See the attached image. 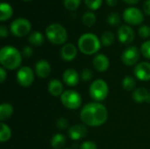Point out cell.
I'll return each mask as SVG.
<instances>
[{
    "instance_id": "cell-1",
    "label": "cell",
    "mask_w": 150,
    "mask_h": 149,
    "mask_svg": "<svg viewBox=\"0 0 150 149\" xmlns=\"http://www.w3.org/2000/svg\"><path fill=\"white\" fill-rule=\"evenodd\" d=\"M108 118V112L105 106L98 102L85 105L81 112L80 119L84 125L89 126H99L104 125Z\"/></svg>"
},
{
    "instance_id": "cell-37",
    "label": "cell",
    "mask_w": 150,
    "mask_h": 149,
    "mask_svg": "<svg viewBox=\"0 0 150 149\" xmlns=\"http://www.w3.org/2000/svg\"><path fill=\"white\" fill-rule=\"evenodd\" d=\"M8 35H9V32H8L7 27L5 25H2L0 26V36L2 38H6V37H8Z\"/></svg>"
},
{
    "instance_id": "cell-25",
    "label": "cell",
    "mask_w": 150,
    "mask_h": 149,
    "mask_svg": "<svg viewBox=\"0 0 150 149\" xmlns=\"http://www.w3.org/2000/svg\"><path fill=\"white\" fill-rule=\"evenodd\" d=\"M97 21V17L93 11H87L82 17V22L87 27H91L95 25Z\"/></svg>"
},
{
    "instance_id": "cell-34",
    "label": "cell",
    "mask_w": 150,
    "mask_h": 149,
    "mask_svg": "<svg viewBox=\"0 0 150 149\" xmlns=\"http://www.w3.org/2000/svg\"><path fill=\"white\" fill-rule=\"evenodd\" d=\"M56 126L60 130H65V129H67V127L69 126L68 120L65 118H60V119H58L57 121H56Z\"/></svg>"
},
{
    "instance_id": "cell-5",
    "label": "cell",
    "mask_w": 150,
    "mask_h": 149,
    "mask_svg": "<svg viewBox=\"0 0 150 149\" xmlns=\"http://www.w3.org/2000/svg\"><path fill=\"white\" fill-rule=\"evenodd\" d=\"M108 92V85L106 82L102 79H97L93 81L89 88V93L91 97L98 103L104 101L107 97Z\"/></svg>"
},
{
    "instance_id": "cell-9",
    "label": "cell",
    "mask_w": 150,
    "mask_h": 149,
    "mask_svg": "<svg viewBox=\"0 0 150 149\" xmlns=\"http://www.w3.org/2000/svg\"><path fill=\"white\" fill-rule=\"evenodd\" d=\"M34 80V73L33 69L29 67H21L17 72V81L18 83L24 88H27L32 85Z\"/></svg>"
},
{
    "instance_id": "cell-42",
    "label": "cell",
    "mask_w": 150,
    "mask_h": 149,
    "mask_svg": "<svg viewBox=\"0 0 150 149\" xmlns=\"http://www.w3.org/2000/svg\"><path fill=\"white\" fill-rule=\"evenodd\" d=\"M149 102L150 103V95H149Z\"/></svg>"
},
{
    "instance_id": "cell-43",
    "label": "cell",
    "mask_w": 150,
    "mask_h": 149,
    "mask_svg": "<svg viewBox=\"0 0 150 149\" xmlns=\"http://www.w3.org/2000/svg\"><path fill=\"white\" fill-rule=\"evenodd\" d=\"M24 1H31V0H24Z\"/></svg>"
},
{
    "instance_id": "cell-24",
    "label": "cell",
    "mask_w": 150,
    "mask_h": 149,
    "mask_svg": "<svg viewBox=\"0 0 150 149\" xmlns=\"http://www.w3.org/2000/svg\"><path fill=\"white\" fill-rule=\"evenodd\" d=\"M11 131L10 127L4 122H1V124H0V141L2 143L6 142L7 141H9L11 139Z\"/></svg>"
},
{
    "instance_id": "cell-26",
    "label": "cell",
    "mask_w": 150,
    "mask_h": 149,
    "mask_svg": "<svg viewBox=\"0 0 150 149\" xmlns=\"http://www.w3.org/2000/svg\"><path fill=\"white\" fill-rule=\"evenodd\" d=\"M114 40H115V36L111 31L104 32L101 35V38H100L101 44L104 47H110L114 42Z\"/></svg>"
},
{
    "instance_id": "cell-15",
    "label": "cell",
    "mask_w": 150,
    "mask_h": 149,
    "mask_svg": "<svg viewBox=\"0 0 150 149\" xmlns=\"http://www.w3.org/2000/svg\"><path fill=\"white\" fill-rule=\"evenodd\" d=\"M92 63H93L95 69L98 72H101V73L105 72L110 66V61H109L108 57L103 54H97L93 58Z\"/></svg>"
},
{
    "instance_id": "cell-7",
    "label": "cell",
    "mask_w": 150,
    "mask_h": 149,
    "mask_svg": "<svg viewBox=\"0 0 150 149\" xmlns=\"http://www.w3.org/2000/svg\"><path fill=\"white\" fill-rule=\"evenodd\" d=\"M60 98L63 106L69 110H76L82 105V97L76 90H66L62 93Z\"/></svg>"
},
{
    "instance_id": "cell-18",
    "label": "cell",
    "mask_w": 150,
    "mask_h": 149,
    "mask_svg": "<svg viewBox=\"0 0 150 149\" xmlns=\"http://www.w3.org/2000/svg\"><path fill=\"white\" fill-rule=\"evenodd\" d=\"M48 92L54 97H61L63 93V85L58 79H52L48 83Z\"/></svg>"
},
{
    "instance_id": "cell-22",
    "label": "cell",
    "mask_w": 150,
    "mask_h": 149,
    "mask_svg": "<svg viewBox=\"0 0 150 149\" xmlns=\"http://www.w3.org/2000/svg\"><path fill=\"white\" fill-rule=\"evenodd\" d=\"M50 144L54 149H62L66 144V138L62 133H56L52 137Z\"/></svg>"
},
{
    "instance_id": "cell-23",
    "label": "cell",
    "mask_w": 150,
    "mask_h": 149,
    "mask_svg": "<svg viewBox=\"0 0 150 149\" xmlns=\"http://www.w3.org/2000/svg\"><path fill=\"white\" fill-rule=\"evenodd\" d=\"M13 113V107L11 104L4 103L0 105V120L3 122L9 119Z\"/></svg>"
},
{
    "instance_id": "cell-6",
    "label": "cell",
    "mask_w": 150,
    "mask_h": 149,
    "mask_svg": "<svg viewBox=\"0 0 150 149\" xmlns=\"http://www.w3.org/2000/svg\"><path fill=\"white\" fill-rule=\"evenodd\" d=\"M31 29L32 25L30 21L25 18H18L14 19L10 25L11 34L18 38L26 36L30 32Z\"/></svg>"
},
{
    "instance_id": "cell-28",
    "label": "cell",
    "mask_w": 150,
    "mask_h": 149,
    "mask_svg": "<svg viewBox=\"0 0 150 149\" xmlns=\"http://www.w3.org/2000/svg\"><path fill=\"white\" fill-rule=\"evenodd\" d=\"M82 0H63L64 7L70 11H76L81 4Z\"/></svg>"
},
{
    "instance_id": "cell-40",
    "label": "cell",
    "mask_w": 150,
    "mask_h": 149,
    "mask_svg": "<svg viewBox=\"0 0 150 149\" xmlns=\"http://www.w3.org/2000/svg\"><path fill=\"white\" fill-rule=\"evenodd\" d=\"M119 0H106V4H108V6L110 7H114L118 4Z\"/></svg>"
},
{
    "instance_id": "cell-29",
    "label": "cell",
    "mask_w": 150,
    "mask_h": 149,
    "mask_svg": "<svg viewBox=\"0 0 150 149\" xmlns=\"http://www.w3.org/2000/svg\"><path fill=\"white\" fill-rule=\"evenodd\" d=\"M107 22L112 26L119 25L120 23V17L117 12H111L107 17Z\"/></svg>"
},
{
    "instance_id": "cell-44",
    "label": "cell",
    "mask_w": 150,
    "mask_h": 149,
    "mask_svg": "<svg viewBox=\"0 0 150 149\" xmlns=\"http://www.w3.org/2000/svg\"><path fill=\"white\" fill-rule=\"evenodd\" d=\"M63 149H70V148H63Z\"/></svg>"
},
{
    "instance_id": "cell-16",
    "label": "cell",
    "mask_w": 150,
    "mask_h": 149,
    "mask_svg": "<svg viewBox=\"0 0 150 149\" xmlns=\"http://www.w3.org/2000/svg\"><path fill=\"white\" fill-rule=\"evenodd\" d=\"M87 128L83 125H74L69 127L68 133L71 140L73 141H79L84 138L87 134Z\"/></svg>"
},
{
    "instance_id": "cell-32",
    "label": "cell",
    "mask_w": 150,
    "mask_h": 149,
    "mask_svg": "<svg viewBox=\"0 0 150 149\" xmlns=\"http://www.w3.org/2000/svg\"><path fill=\"white\" fill-rule=\"evenodd\" d=\"M138 33L139 35L143 38V39H147L150 36V27L147 25H143L141 27H139L138 29Z\"/></svg>"
},
{
    "instance_id": "cell-38",
    "label": "cell",
    "mask_w": 150,
    "mask_h": 149,
    "mask_svg": "<svg viewBox=\"0 0 150 149\" xmlns=\"http://www.w3.org/2000/svg\"><path fill=\"white\" fill-rule=\"evenodd\" d=\"M7 77V73L4 69V68H0V83H4Z\"/></svg>"
},
{
    "instance_id": "cell-31",
    "label": "cell",
    "mask_w": 150,
    "mask_h": 149,
    "mask_svg": "<svg viewBox=\"0 0 150 149\" xmlns=\"http://www.w3.org/2000/svg\"><path fill=\"white\" fill-rule=\"evenodd\" d=\"M141 53H142V54L145 58L150 60V40L145 41L142 45V47H141Z\"/></svg>"
},
{
    "instance_id": "cell-20",
    "label": "cell",
    "mask_w": 150,
    "mask_h": 149,
    "mask_svg": "<svg viewBox=\"0 0 150 149\" xmlns=\"http://www.w3.org/2000/svg\"><path fill=\"white\" fill-rule=\"evenodd\" d=\"M13 14V9L10 4L2 2L0 4V21L4 22L11 18Z\"/></svg>"
},
{
    "instance_id": "cell-4",
    "label": "cell",
    "mask_w": 150,
    "mask_h": 149,
    "mask_svg": "<svg viewBox=\"0 0 150 149\" xmlns=\"http://www.w3.org/2000/svg\"><path fill=\"white\" fill-rule=\"evenodd\" d=\"M47 39L54 45H62L68 40V32L63 25L59 23H52L46 28Z\"/></svg>"
},
{
    "instance_id": "cell-41",
    "label": "cell",
    "mask_w": 150,
    "mask_h": 149,
    "mask_svg": "<svg viewBox=\"0 0 150 149\" xmlns=\"http://www.w3.org/2000/svg\"><path fill=\"white\" fill-rule=\"evenodd\" d=\"M125 3H127V4H130V5H134L136 4L139 3L140 0H123Z\"/></svg>"
},
{
    "instance_id": "cell-21",
    "label": "cell",
    "mask_w": 150,
    "mask_h": 149,
    "mask_svg": "<svg viewBox=\"0 0 150 149\" xmlns=\"http://www.w3.org/2000/svg\"><path fill=\"white\" fill-rule=\"evenodd\" d=\"M27 40L31 45H33L34 47H40L44 43L45 39H44L43 34L40 32L34 31V32H31L29 34Z\"/></svg>"
},
{
    "instance_id": "cell-19",
    "label": "cell",
    "mask_w": 150,
    "mask_h": 149,
    "mask_svg": "<svg viewBox=\"0 0 150 149\" xmlns=\"http://www.w3.org/2000/svg\"><path fill=\"white\" fill-rule=\"evenodd\" d=\"M149 95L150 93L146 88L140 87L133 92V99L136 103H144L146 101H149Z\"/></svg>"
},
{
    "instance_id": "cell-39",
    "label": "cell",
    "mask_w": 150,
    "mask_h": 149,
    "mask_svg": "<svg viewBox=\"0 0 150 149\" xmlns=\"http://www.w3.org/2000/svg\"><path fill=\"white\" fill-rule=\"evenodd\" d=\"M143 11L147 15H150V0H147L143 4Z\"/></svg>"
},
{
    "instance_id": "cell-12",
    "label": "cell",
    "mask_w": 150,
    "mask_h": 149,
    "mask_svg": "<svg viewBox=\"0 0 150 149\" xmlns=\"http://www.w3.org/2000/svg\"><path fill=\"white\" fill-rule=\"evenodd\" d=\"M134 76L137 79L147 82L150 80V63L147 61H142L138 63L134 70Z\"/></svg>"
},
{
    "instance_id": "cell-11",
    "label": "cell",
    "mask_w": 150,
    "mask_h": 149,
    "mask_svg": "<svg viewBox=\"0 0 150 149\" xmlns=\"http://www.w3.org/2000/svg\"><path fill=\"white\" fill-rule=\"evenodd\" d=\"M117 37L122 44H130L134 40V32L129 25H121L118 29Z\"/></svg>"
},
{
    "instance_id": "cell-33",
    "label": "cell",
    "mask_w": 150,
    "mask_h": 149,
    "mask_svg": "<svg viewBox=\"0 0 150 149\" xmlns=\"http://www.w3.org/2000/svg\"><path fill=\"white\" fill-rule=\"evenodd\" d=\"M80 77H81L82 81H83V82H89L93 77V74H92V72H91V69L84 68V69L82 70V73H81Z\"/></svg>"
},
{
    "instance_id": "cell-8",
    "label": "cell",
    "mask_w": 150,
    "mask_h": 149,
    "mask_svg": "<svg viewBox=\"0 0 150 149\" xmlns=\"http://www.w3.org/2000/svg\"><path fill=\"white\" fill-rule=\"evenodd\" d=\"M123 18L127 24L137 25L143 22L144 15L140 9L136 7H128L123 11Z\"/></svg>"
},
{
    "instance_id": "cell-27",
    "label": "cell",
    "mask_w": 150,
    "mask_h": 149,
    "mask_svg": "<svg viewBox=\"0 0 150 149\" xmlns=\"http://www.w3.org/2000/svg\"><path fill=\"white\" fill-rule=\"evenodd\" d=\"M135 85H136V81L133 76H127L124 77V79L122 81V87L125 90L131 91L134 89Z\"/></svg>"
},
{
    "instance_id": "cell-30",
    "label": "cell",
    "mask_w": 150,
    "mask_h": 149,
    "mask_svg": "<svg viewBox=\"0 0 150 149\" xmlns=\"http://www.w3.org/2000/svg\"><path fill=\"white\" fill-rule=\"evenodd\" d=\"M84 3L90 10L96 11L101 7L103 0H84Z\"/></svg>"
},
{
    "instance_id": "cell-3",
    "label": "cell",
    "mask_w": 150,
    "mask_h": 149,
    "mask_svg": "<svg viewBox=\"0 0 150 149\" xmlns=\"http://www.w3.org/2000/svg\"><path fill=\"white\" fill-rule=\"evenodd\" d=\"M77 45L79 50L83 54L91 55L98 52L102 44L97 35L91 32H87L80 36Z\"/></svg>"
},
{
    "instance_id": "cell-2",
    "label": "cell",
    "mask_w": 150,
    "mask_h": 149,
    "mask_svg": "<svg viewBox=\"0 0 150 149\" xmlns=\"http://www.w3.org/2000/svg\"><path fill=\"white\" fill-rule=\"evenodd\" d=\"M22 57L20 52L12 46H5L0 50V63L6 69H16L20 66Z\"/></svg>"
},
{
    "instance_id": "cell-14",
    "label": "cell",
    "mask_w": 150,
    "mask_h": 149,
    "mask_svg": "<svg viewBox=\"0 0 150 149\" xmlns=\"http://www.w3.org/2000/svg\"><path fill=\"white\" fill-rule=\"evenodd\" d=\"M60 54H61V57L62 60L66 61H71L77 55V48L74 44L68 43V44L63 45V47L61 49Z\"/></svg>"
},
{
    "instance_id": "cell-17",
    "label": "cell",
    "mask_w": 150,
    "mask_h": 149,
    "mask_svg": "<svg viewBox=\"0 0 150 149\" xmlns=\"http://www.w3.org/2000/svg\"><path fill=\"white\" fill-rule=\"evenodd\" d=\"M51 72V66L46 60H40L35 64V74L40 78H47Z\"/></svg>"
},
{
    "instance_id": "cell-35",
    "label": "cell",
    "mask_w": 150,
    "mask_h": 149,
    "mask_svg": "<svg viewBox=\"0 0 150 149\" xmlns=\"http://www.w3.org/2000/svg\"><path fill=\"white\" fill-rule=\"evenodd\" d=\"M79 149H98V148H97L96 143H94L93 141H88L82 143Z\"/></svg>"
},
{
    "instance_id": "cell-36",
    "label": "cell",
    "mask_w": 150,
    "mask_h": 149,
    "mask_svg": "<svg viewBox=\"0 0 150 149\" xmlns=\"http://www.w3.org/2000/svg\"><path fill=\"white\" fill-rule=\"evenodd\" d=\"M33 54V50L31 47H28V46H25L23 47L22 49V55L25 58H30Z\"/></svg>"
},
{
    "instance_id": "cell-13",
    "label": "cell",
    "mask_w": 150,
    "mask_h": 149,
    "mask_svg": "<svg viewBox=\"0 0 150 149\" xmlns=\"http://www.w3.org/2000/svg\"><path fill=\"white\" fill-rule=\"evenodd\" d=\"M80 76L78 72L73 68L66 69L62 74V80L64 83L70 87H75L80 81Z\"/></svg>"
},
{
    "instance_id": "cell-10",
    "label": "cell",
    "mask_w": 150,
    "mask_h": 149,
    "mask_svg": "<svg viewBox=\"0 0 150 149\" xmlns=\"http://www.w3.org/2000/svg\"><path fill=\"white\" fill-rule=\"evenodd\" d=\"M140 58V50L137 47L132 46L124 50L121 54V61L127 66H133L137 63Z\"/></svg>"
}]
</instances>
